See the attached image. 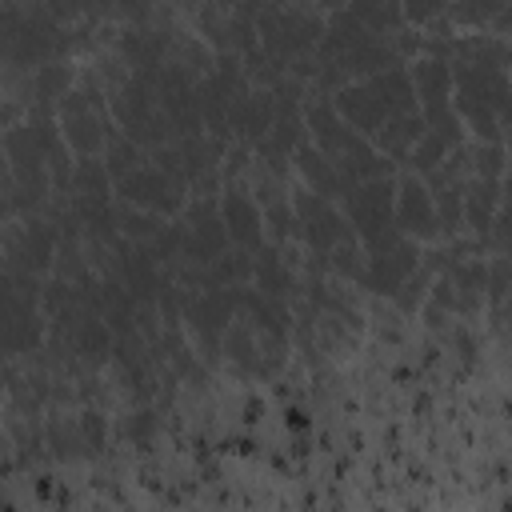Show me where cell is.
Masks as SVG:
<instances>
[{"label":"cell","instance_id":"cell-6","mask_svg":"<svg viewBox=\"0 0 512 512\" xmlns=\"http://www.w3.org/2000/svg\"><path fill=\"white\" fill-rule=\"evenodd\" d=\"M56 128L64 136V144L76 152V156H96L108 136L116 132L112 116L104 112V100H100V88L92 84H80V88H68L56 104Z\"/></svg>","mask_w":512,"mask_h":512},{"label":"cell","instance_id":"cell-12","mask_svg":"<svg viewBox=\"0 0 512 512\" xmlns=\"http://www.w3.org/2000/svg\"><path fill=\"white\" fill-rule=\"evenodd\" d=\"M232 316H236V288H200L184 300V320H188L192 336L200 340L204 356H216Z\"/></svg>","mask_w":512,"mask_h":512},{"label":"cell","instance_id":"cell-16","mask_svg":"<svg viewBox=\"0 0 512 512\" xmlns=\"http://www.w3.org/2000/svg\"><path fill=\"white\" fill-rule=\"evenodd\" d=\"M220 220H224V232L232 244H240V252H252L260 248V204L240 188V184H228L220 192Z\"/></svg>","mask_w":512,"mask_h":512},{"label":"cell","instance_id":"cell-7","mask_svg":"<svg viewBox=\"0 0 512 512\" xmlns=\"http://www.w3.org/2000/svg\"><path fill=\"white\" fill-rule=\"evenodd\" d=\"M36 296H40L36 276L0 268V356L28 352L40 340Z\"/></svg>","mask_w":512,"mask_h":512},{"label":"cell","instance_id":"cell-1","mask_svg":"<svg viewBox=\"0 0 512 512\" xmlns=\"http://www.w3.org/2000/svg\"><path fill=\"white\" fill-rule=\"evenodd\" d=\"M332 112L356 132L364 136L368 144L380 136L384 124L408 116V112H420L416 108V88L408 80V68H388V72H376L368 80H356V84H344L332 92Z\"/></svg>","mask_w":512,"mask_h":512},{"label":"cell","instance_id":"cell-17","mask_svg":"<svg viewBox=\"0 0 512 512\" xmlns=\"http://www.w3.org/2000/svg\"><path fill=\"white\" fill-rule=\"evenodd\" d=\"M296 172L304 176V188L316 192V196H324V200H344V192L352 188L312 144H300L296 148Z\"/></svg>","mask_w":512,"mask_h":512},{"label":"cell","instance_id":"cell-8","mask_svg":"<svg viewBox=\"0 0 512 512\" xmlns=\"http://www.w3.org/2000/svg\"><path fill=\"white\" fill-rule=\"evenodd\" d=\"M56 244H60V232L52 220L24 216V220H8L0 228V252H4L12 272L40 276L56 260Z\"/></svg>","mask_w":512,"mask_h":512},{"label":"cell","instance_id":"cell-19","mask_svg":"<svg viewBox=\"0 0 512 512\" xmlns=\"http://www.w3.org/2000/svg\"><path fill=\"white\" fill-rule=\"evenodd\" d=\"M68 84H72V68L60 64V60H48V64H40V68L28 76V88H32V96H36L40 108L60 104V96L68 92Z\"/></svg>","mask_w":512,"mask_h":512},{"label":"cell","instance_id":"cell-15","mask_svg":"<svg viewBox=\"0 0 512 512\" xmlns=\"http://www.w3.org/2000/svg\"><path fill=\"white\" fill-rule=\"evenodd\" d=\"M272 120H276V96H272L268 88L244 84L240 96H236L232 108H228V132H236V136L244 140V148H256V144L268 136Z\"/></svg>","mask_w":512,"mask_h":512},{"label":"cell","instance_id":"cell-10","mask_svg":"<svg viewBox=\"0 0 512 512\" xmlns=\"http://www.w3.org/2000/svg\"><path fill=\"white\" fill-rule=\"evenodd\" d=\"M288 204H292V212H296L300 240H308L312 252L328 256V252H336V248H344V244H356L352 224L344 220V212H340L332 200H324V196L300 188V192H292Z\"/></svg>","mask_w":512,"mask_h":512},{"label":"cell","instance_id":"cell-13","mask_svg":"<svg viewBox=\"0 0 512 512\" xmlns=\"http://www.w3.org/2000/svg\"><path fill=\"white\" fill-rule=\"evenodd\" d=\"M392 216H396V228H400L408 240H436V236H440L436 204H432V192H428V184H424L420 176L396 180Z\"/></svg>","mask_w":512,"mask_h":512},{"label":"cell","instance_id":"cell-14","mask_svg":"<svg viewBox=\"0 0 512 512\" xmlns=\"http://www.w3.org/2000/svg\"><path fill=\"white\" fill-rule=\"evenodd\" d=\"M416 268H420V248H416V240H400V244H392V248L368 256L360 280H364L372 292L400 296V288L416 276Z\"/></svg>","mask_w":512,"mask_h":512},{"label":"cell","instance_id":"cell-9","mask_svg":"<svg viewBox=\"0 0 512 512\" xmlns=\"http://www.w3.org/2000/svg\"><path fill=\"white\" fill-rule=\"evenodd\" d=\"M112 192H116L120 204L140 208V212H152V216H160V220L172 216V212H180V208L188 204V188L176 184L172 176H164L152 160H144V164H136L128 176H120V180L112 184Z\"/></svg>","mask_w":512,"mask_h":512},{"label":"cell","instance_id":"cell-18","mask_svg":"<svg viewBox=\"0 0 512 512\" xmlns=\"http://www.w3.org/2000/svg\"><path fill=\"white\" fill-rule=\"evenodd\" d=\"M252 276H256L260 296H268V300H280L296 288V280H292V272L276 248H260V256H252Z\"/></svg>","mask_w":512,"mask_h":512},{"label":"cell","instance_id":"cell-11","mask_svg":"<svg viewBox=\"0 0 512 512\" xmlns=\"http://www.w3.org/2000/svg\"><path fill=\"white\" fill-rule=\"evenodd\" d=\"M184 248L180 256H188L196 268L216 264L228 248V232L220 220V200L216 196H196L192 204H184Z\"/></svg>","mask_w":512,"mask_h":512},{"label":"cell","instance_id":"cell-3","mask_svg":"<svg viewBox=\"0 0 512 512\" xmlns=\"http://www.w3.org/2000/svg\"><path fill=\"white\" fill-rule=\"evenodd\" d=\"M324 32V12L304 4H256V48L292 76L308 64Z\"/></svg>","mask_w":512,"mask_h":512},{"label":"cell","instance_id":"cell-20","mask_svg":"<svg viewBox=\"0 0 512 512\" xmlns=\"http://www.w3.org/2000/svg\"><path fill=\"white\" fill-rule=\"evenodd\" d=\"M160 228H164L160 216L140 212V208H128V204H116V232L128 236V244H152Z\"/></svg>","mask_w":512,"mask_h":512},{"label":"cell","instance_id":"cell-5","mask_svg":"<svg viewBox=\"0 0 512 512\" xmlns=\"http://www.w3.org/2000/svg\"><path fill=\"white\" fill-rule=\"evenodd\" d=\"M392 204H396V176L364 180V184H352L344 192V220L352 224V236L364 248V256H376V252L408 240L396 228Z\"/></svg>","mask_w":512,"mask_h":512},{"label":"cell","instance_id":"cell-2","mask_svg":"<svg viewBox=\"0 0 512 512\" xmlns=\"http://www.w3.org/2000/svg\"><path fill=\"white\" fill-rule=\"evenodd\" d=\"M304 128L312 132V148L348 180V184H364V180H380V176H392V164L364 140L356 136L336 112L328 100H308L304 108Z\"/></svg>","mask_w":512,"mask_h":512},{"label":"cell","instance_id":"cell-4","mask_svg":"<svg viewBox=\"0 0 512 512\" xmlns=\"http://www.w3.org/2000/svg\"><path fill=\"white\" fill-rule=\"evenodd\" d=\"M448 68L456 88L452 112L464 116L476 136H484L488 144H500V128L508 120V96H512L508 72L488 64H448Z\"/></svg>","mask_w":512,"mask_h":512}]
</instances>
